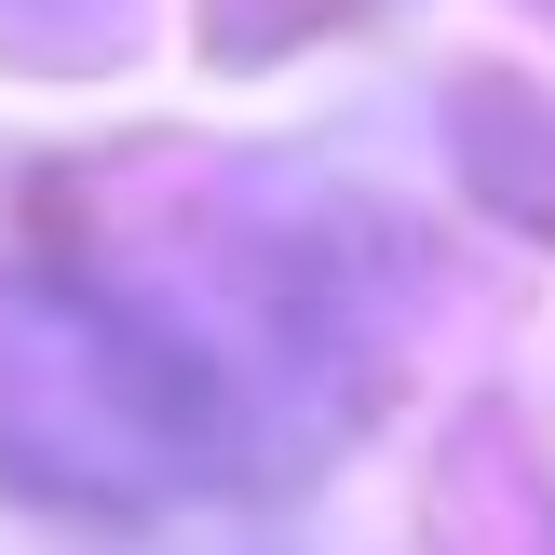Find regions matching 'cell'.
<instances>
[{"label":"cell","instance_id":"cell-1","mask_svg":"<svg viewBox=\"0 0 555 555\" xmlns=\"http://www.w3.org/2000/svg\"><path fill=\"white\" fill-rule=\"evenodd\" d=\"M258 475V393L108 271H0V488L41 515H177Z\"/></svg>","mask_w":555,"mask_h":555}]
</instances>
